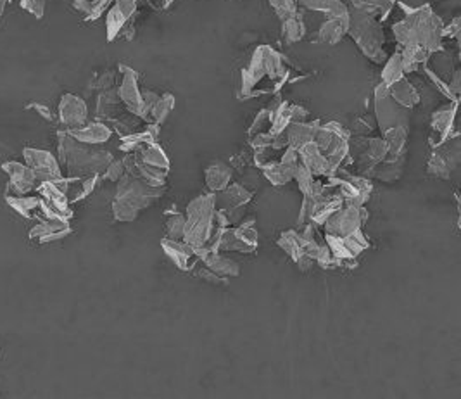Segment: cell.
Returning a JSON list of instances; mask_svg holds the SVG:
<instances>
[{"instance_id": "1", "label": "cell", "mask_w": 461, "mask_h": 399, "mask_svg": "<svg viewBox=\"0 0 461 399\" xmlns=\"http://www.w3.org/2000/svg\"><path fill=\"white\" fill-rule=\"evenodd\" d=\"M401 7L404 9L406 18L392 26L394 37L401 47L418 45L428 54L439 52L443 49V19L433 13L431 6L413 9L401 4Z\"/></svg>"}, {"instance_id": "2", "label": "cell", "mask_w": 461, "mask_h": 399, "mask_svg": "<svg viewBox=\"0 0 461 399\" xmlns=\"http://www.w3.org/2000/svg\"><path fill=\"white\" fill-rule=\"evenodd\" d=\"M163 192L164 187L156 189L134 175L124 173L118 180L116 197L112 201V214L118 221H134L140 214V211L146 209L151 202L161 197Z\"/></svg>"}, {"instance_id": "3", "label": "cell", "mask_w": 461, "mask_h": 399, "mask_svg": "<svg viewBox=\"0 0 461 399\" xmlns=\"http://www.w3.org/2000/svg\"><path fill=\"white\" fill-rule=\"evenodd\" d=\"M288 71L285 68L282 56L276 50L268 45H259L256 52L252 54V59L249 62V68L242 71V87L240 97L251 99L254 88L261 83V80L268 78L273 83H279V87L287 81Z\"/></svg>"}, {"instance_id": "4", "label": "cell", "mask_w": 461, "mask_h": 399, "mask_svg": "<svg viewBox=\"0 0 461 399\" xmlns=\"http://www.w3.org/2000/svg\"><path fill=\"white\" fill-rule=\"evenodd\" d=\"M347 33L351 35L363 56L370 61L382 64L387 61V52L384 50L385 35L382 30L380 21L372 14L359 9H349V28Z\"/></svg>"}, {"instance_id": "5", "label": "cell", "mask_w": 461, "mask_h": 399, "mask_svg": "<svg viewBox=\"0 0 461 399\" xmlns=\"http://www.w3.org/2000/svg\"><path fill=\"white\" fill-rule=\"evenodd\" d=\"M59 156L61 161L68 166L69 173L73 175H103L109 163L112 161L111 152L107 151H93L88 144H81L78 140L66 135H61L59 142Z\"/></svg>"}, {"instance_id": "6", "label": "cell", "mask_w": 461, "mask_h": 399, "mask_svg": "<svg viewBox=\"0 0 461 399\" xmlns=\"http://www.w3.org/2000/svg\"><path fill=\"white\" fill-rule=\"evenodd\" d=\"M185 218V232L182 241L192 248H202L218 229L214 192L199 195L190 201Z\"/></svg>"}, {"instance_id": "7", "label": "cell", "mask_w": 461, "mask_h": 399, "mask_svg": "<svg viewBox=\"0 0 461 399\" xmlns=\"http://www.w3.org/2000/svg\"><path fill=\"white\" fill-rule=\"evenodd\" d=\"M375 104V118L380 132L384 133L389 128H408L409 125V109L402 108L390 97L389 85L382 81L373 93Z\"/></svg>"}, {"instance_id": "8", "label": "cell", "mask_w": 461, "mask_h": 399, "mask_svg": "<svg viewBox=\"0 0 461 399\" xmlns=\"http://www.w3.org/2000/svg\"><path fill=\"white\" fill-rule=\"evenodd\" d=\"M325 244L328 245V249H330L335 263H344V265L356 261L359 254L370 248L368 238L365 237V233L361 232V229L344 237L327 233Z\"/></svg>"}, {"instance_id": "9", "label": "cell", "mask_w": 461, "mask_h": 399, "mask_svg": "<svg viewBox=\"0 0 461 399\" xmlns=\"http://www.w3.org/2000/svg\"><path fill=\"white\" fill-rule=\"evenodd\" d=\"M251 199H252V194L249 192L245 187H242L240 183H230V185L225 187L223 190L214 194L216 209H220L221 213H225V216L228 218L230 225L240 220L242 214H244L245 206L251 202Z\"/></svg>"}, {"instance_id": "10", "label": "cell", "mask_w": 461, "mask_h": 399, "mask_svg": "<svg viewBox=\"0 0 461 399\" xmlns=\"http://www.w3.org/2000/svg\"><path fill=\"white\" fill-rule=\"evenodd\" d=\"M439 151H433L427 163V173L433 178L449 180L453 171L460 166V140L458 137L451 139V142H444Z\"/></svg>"}, {"instance_id": "11", "label": "cell", "mask_w": 461, "mask_h": 399, "mask_svg": "<svg viewBox=\"0 0 461 399\" xmlns=\"http://www.w3.org/2000/svg\"><path fill=\"white\" fill-rule=\"evenodd\" d=\"M257 248V232L254 226L238 225L235 229H223L220 241H218V251H235V253H254Z\"/></svg>"}, {"instance_id": "12", "label": "cell", "mask_w": 461, "mask_h": 399, "mask_svg": "<svg viewBox=\"0 0 461 399\" xmlns=\"http://www.w3.org/2000/svg\"><path fill=\"white\" fill-rule=\"evenodd\" d=\"M299 166V154L296 149L285 147V152L280 158V161H268L263 166H259L263 170V175L272 185H285V183L294 180L296 170Z\"/></svg>"}, {"instance_id": "13", "label": "cell", "mask_w": 461, "mask_h": 399, "mask_svg": "<svg viewBox=\"0 0 461 399\" xmlns=\"http://www.w3.org/2000/svg\"><path fill=\"white\" fill-rule=\"evenodd\" d=\"M349 132H347L341 123H337V121L320 125V127L316 128L315 137H313V142L316 144V147L325 156L349 146Z\"/></svg>"}, {"instance_id": "14", "label": "cell", "mask_w": 461, "mask_h": 399, "mask_svg": "<svg viewBox=\"0 0 461 399\" xmlns=\"http://www.w3.org/2000/svg\"><path fill=\"white\" fill-rule=\"evenodd\" d=\"M25 159L26 164L35 171L38 183L40 182H56L62 178L59 161L50 154L49 151H38V149H25Z\"/></svg>"}, {"instance_id": "15", "label": "cell", "mask_w": 461, "mask_h": 399, "mask_svg": "<svg viewBox=\"0 0 461 399\" xmlns=\"http://www.w3.org/2000/svg\"><path fill=\"white\" fill-rule=\"evenodd\" d=\"M361 207L344 204L325 221V232L332 236H349L361 229Z\"/></svg>"}, {"instance_id": "16", "label": "cell", "mask_w": 461, "mask_h": 399, "mask_svg": "<svg viewBox=\"0 0 461 399\" xmlns=\"http://www.w3.org/2000/svg\"><path fill=\"white\" fill-rule=\"evenodd\" d=\"M4 171L11 177L7 195H25L38 183L37 175L30 166L19 163H6Z\"/></svg>"}, {"instance_id": "17", "label": "cell", "mask_w": 461, "mask_h": 399, "mask_svg": "<svg viewBox=\"0 0 461 399\" xmlns=\"http://www.w3.org/2000/svg\"><path fill=\"white\" fill-rule=\"evenodd\" d=\"M87 116L88 109L83 99H80L78 96H73V93L62 96L59 104V120L68 130L83 127L85 121H87Z\"/></svg>"}, {"instance_id": "18", "label": "cell", "mask_w": 461, "mask_h": 399, "mask_svg": "<svg viewBox=\"0 0 461 399\" xmlns=\"http://www.w3.org/2000/svg\"><path fill=\"white\" fill-rule=\"evenodd\" d=\"M123 71H124L123 81H121V87L118 88V96L121 103L127 105V109L132 112V115L142 118L144 100H142V92L139 90V78H136V73L134 69L124 68Z\"/></svg>"}, {"instance_id": "19", "label": "cell", "mask_w": 461, "mask_h": 399, "mask_svg": "<svg viewBox=\"0 0 461 399\" xmlns=\"http://www.w3.org/2000/svg\"><path fill=\"white\" fill-rule=\"evenodd\" d=\"M163 251L183 272H190L197 266L199 258L195 254L192 245H189L183 241H173V238H163L161 241Z\"/></svg>"}, {"instance_id": "20", "label": "cell", "mask_w": 461, "mask_h": 399, "mask_svg": "<svg viewBox=\"0 0 461 399\" xmlns=\"http://www.w3.org/2000/svg\"><path fill=\"white\" fill-rule=\"evenodd\" d=\"M458 111V100H451L449 104H444L443 108L437 109L432 115L431 127L433 132L439 133V146L455 139V116ZM437 146V147H439Z\"/></svg>"}, {"instance_id": "21", "label": "cell", "mask_w": 461, "mask_h": 399, "mask_svg": "<svg viewBox=\"0 0 461 399\" xmlns=\"http://www.w3.org/2000/svg\"><path fill=\"white\" fill-rule=\"evenodd\" d=\"M136 2L135 0H116L115 6L107 13V40L112 42L119 35V31L124 28L128 19L135 13Z\"/></svg>"}, {"instance_id": "22", "label": "cell", "mask_w": 461, "mask_h": 399, "mask_svg": "<svg viewBox=\"0 0 461 399\" xmlns=\"http://www.w3.org/2000/svg\"><path fill=\"white\" fill-rule=\"evenodd\" d=\"M71 233V226H69V221H61V220H50V218H42L38 225H35L31 229L30 237L37 238L38 242L45 244V242L57 241V238H62Z\"/></svg>"}, {"instance_id": "23", "label": "cell", "mask_w": 461, "mask_h": 399, "mask_svg": "<svg viewBox=\"0 0 461 399\" xmlns=\"http://www.w3.org/2000/svg\"><path fill=\"white\" fill-rule=\"evenodd\" d=\"M299 163L306 166L315 177H328V161L327 156L316 147L315 142L306 144L298 151Z\"/></svg>"}, {"instance_id": "24", "label": "cell", "mask_w": 461, "mask_h": 399, "mask_svg": "<svg viewBox=\"0 0 461 399\" xmlns=\"http://www.w3.org/2000/svg\"><path fill=\"white\" fill-rule=\"evenodd\" d=\"M199 263H202L206 268H209L211 272L223 277V279H232V277L240 275V266H238L237 261H233L228 256H223L220 251L208 253L204 258L199 260Z\"/></svg>"}, {"instance_id": "25", "label": "cell", "mask_w": 461, "mask_h": 399, "mask_svg": "<svg viewBox=\"0 0 461 399\" xmlns=\"http://www.w3.org/2000/svg\"><path fill=\"white\" fill-rule=\"evenodd\" d=\"M318 127V121H292L287 127V130H285L288 147L299 151L303 146L313 142V137H315V132Z\"/></svg>"}, {"instance_id": "26", "label": "cell", "mask_w": 461, "mask_h": 399, "mask_svg": "<svg viewBox=\"0 0 461 399\" xmlns=\"http://www.w3.org/2000/svg\"><path fill=\"white\" fill-rule=\"evenodd\" d=\"M68 135L81 144L95 146V144H104L111 139V128L103 123H90L80 128H71V130H68Z\"/></svg>"}, {"instance_id": "27", "label": "cell", "mask_w": 461, "mask_h": 399, "mask_svg": "<svg viewBox=\"0 0 461 399\" xmlns=\"http://www.w3.org/2000/svg\"><path fill=\"white\" fill-rule=\"evenodd\" d=\"M389 93L397 104L402 105V108L409 109V111L420 103V93H418V90L413 87V83L406 76H402L401 80L390 83Z\"/></svg>"}, {"instance_id": "28", "label": "cell", "mask_w": 461, "mask_h": 399, "mask_svg": "<svg viewBox=\"0 0 461 399\" xmlns=\"http://www.w3.org/2000/svg\"><path fill=\"white\" fill-rule=\"evenodd\" d=\"M206 185L211 192H220L232 183L233 170L225 163H213L206 168Z\"/></svg>"}, {"instance_id": "29", "label": "cell", "mask_w": 461, "mask_h": 399, "mask_svg": "<svg viewBox=\"0 0 461 399\" xmlns=\"http://www.w3.org/2000/svg\"><path fill=\"white\" fill-rule=\"evenodd\" d=\"M303 7L316 13H323L330 18L349 19V7L342 0H299Z\"/></svg>"}, {"instance_id": "30", "label": "cell", "mask_w": 461, "mask_h": 399, "mask_svg": "<svg viewBox=\"0 0 461 399\" xmlns=\"http://www.w3.org/2000/svg\"><path fill=\"white\" fill-rule=\"evenodd\" d=\"M349 28V19L342 18H330L328 21L323 23L318 30L320 42L327 45H337L342 40L344 35L347 33Z\"/></svg>"}, {"instance_id": "31", "label": "cell", "mask_w": 461, "mask_h": 399, "mask_svg": "<svg viewBox=\"0 0 461 399\" xmlns=\"http://www.w3.org/2000/svg\"><path fill=\"white\" fill-rule=\"evenodd\" d=\"M402 164H404V154L396 159L385 158L380 164H377L372 170L366 171V175L382 180V182H394V180L399 178V175L402 173Z\"/></svg>"}, {"instance_id": "32", "label": "cell", "mask_w": 461, "mask_h": 399, "mask_svg": "<svg viewBox=\"0 0 461 399\" xmlns=\"http://www.w3.org/2000/svg\"><path fill=\"white\" fill-rule=\"evenodd\" d=\"M428 57L431 54L425 49L418 45H408L402 47L401 50V62H402V71L406 73H415L425 62H428Z\"/></svg>"}, {"instance_id": "33", "label": "cell", "mask_w": 461, "mask_h": 399, "mask_svg": "<svg viewBox=\"0 0 461 399\" xmlns=\"http://www.w3.org/2000/svg\"><path fill=\"white\" fill-rule=\"evenodd\" d=\"M387 144V159H396L399 156L404 154L406 140H408V128H389L384 132V137Z\"/></svg>"}, {"instance_id": "34", "label": "cell", "mask_w": 461, "mask_h": 399, "mask_svg": "<svg viewBox=\"0 0 461 399\" xmlns=\"http://www.w3.org/2000/svg\"><path fill=\"white\" fill-rule=\"evenodd\" d=\"M354 9L365 11V13L375 16L378 21H384L392 11V0H349Z\"/></svg>"}, {"instance_id": "35", "label": "cell", "mask_w": 461, "mask_h": 399, "mask_svg": "<svg viewBox=\"0 0 461 399\" xmlns=\"http://www.w3.org/2000/svg\"><path fill=\"white\" fill-rule=\"evenodd\" d=\"M276 244H279V248L284 249V253L294 261L304 254L303 237H300V232H296V230H287V232H284L282 236L279 237V241H276Z\"/></svg>"}, {"instance_id": "36", "label": "cell", "mask_w": 461, "mask_h": 399, "mask_svg": "<svg viewBox=\"0 0 461 399\" xmlns=\"http://www.w3.org/2000/svg\"><path fill=\"white\" fill-rule=\"evenodd\" d=\"M7 202L13 206L25 218H37V211H40V197H26V195H7Z\"/></svg>"}, {"instance_id": "37", "label": "cell", "mask_w": 461, "mask_h": 399, "mask_svg": "<svg viewBox=\"0 0 461 399\" xmlns=\"http://www.w3.org/2000/svg\"><path fill=\"white\" fill-rule=\"evenodd\" d=\"M140 151L142 152H140L139 158L142 159L146 164H151V166H156V168H161V170H168V168H170V159H168L166 152H164L156 142L147 144V146H144Z\"/></svg>"}, {"instance_id": "38", "label": "cell", "mask_w": 461, "mask_h": 399, "mask_svg": "<svg viewBox=\"0 0 461 399\" xmlns=\"http://www.w3.org/2000/svg\"><path fill=\"white\" fill-rule=\"evenodd\" d=\"M304 35H306V25H304L300 13L294 14L292 18L285 19L284 21L285 42H288V44H296V42H299Z\"/></svg>"}, {"instance_id": "39", "label": "cell", "mask_w": 461, "mask_h": 399, "mask_svg": "<svg viewBox=\"0 0 461 399\" xmlns=\"http://www.w3.org/2000/svg\"><path fill=\"white\" fill-rule=\"evenodd\" d=\"M175 108V97L171 96V93H164V96H159L158 103L154 104V108L151 109V115H149V121L152 123H158L161 125L164 120L170 116L171 109Z\"/></svg>"}, {"instance_id": "40", "label": "cell", "mask_w": 461, "mask_h": 399, "mask_svg": "<svg viewBox=\"0 0 461 399\" xmlns=\"http://www.w3.org/2000/svg\"><path fill=\"white\" fill-rule=\"evenodd\" d=\"M185 214L182 213H170L166 216V238H173V241H182L183 232H185Z\"/></svg>"}, {"instance_id": "41", "label": "cell", "mask_w": 461, "mask_h": 399, "mask_svg": "<svg viewBox=\"0 0 461 399\" xmlns=\"http://www.w3.org/2000/svg\"><path fill=\"white\" fill-rule=\"evenodd\" d=\"M404 76L402 71V62H401V52H396L394 56H390V59L387 61L385 68L382 69V81L387 85L394 83V81L401 80Z\"/></svg>"}, {"instance_id": "42", "label": "cell", "mask_w": 461, "mask_h": 399, "mask_svg": "<svg viewBox=\"0 0 461 399\" xmlns=\"http://www.w3.org/2000/svg\"><path fill=\"white\" fill-rule=\"evenodd\" d=\"M269 6L275 9L276 18L280 21H285V19L292 18L294 14H298V0H268Z\"/></svg>"}, {"instance_id": "43", "label": "cell", "mask_w": 461, "mask_h": 399, "mask_svg": "<svg viewBox=\"0 0 461 399\" xmlns=\"http://www.w3.org/2000/svg\"><path fill=\"white\" fill-rule=\"evenodd\" d=\"M269 127H272V111H269L268 108H264L256 115L252 125L249 127L247 135L254 137V135H257V133H264L269 130Z\"/></svg>"}, {"instance_id": "44", "label": "cell", "mask_w": 461, "mask_h": 399, "mask_svg": "<svg viewBox=\"0 0 461 399\" xmlns=\"http://www.w3.org/2000/svg\"><path fill=\"white\" fill-rule=\"evenodd\" d=\"M294 180H296V182H298L299 190L304 195V194H310V190H311V187H313V182H315V175H313L306 166H303V164L299 163L298 170H296Z\"/></svg>"}, {"instance_id": "45", "label": "cell", "mask_w": 461, "mask_h": 399, "mask_svg": "<svg viewBox=\"0 0 461 399\" xmlns=\"http://www.w3.org/2000/svg\"><path fill=\"white\" fill-rule=\"evenodd\" d=\"M123 175H124L123 161H111L104 171V177L107 180H112V182H118Z\"/></svg>"}, {"instance_id": "46", "label": "cell", "mask_w": 461, "mask_h": 399, "mask_svg": "<svg viewBox=\"0 0 461 399\" xmlns=\"http://www.w3.org/2000/svg\"><path fill=\"white\" fill-rule=\"evenodd\" d=\"M272 142H273V135L269 132L257 133V135L251 137V147L254 149V151H259V149L272 147Z\"/></svg>"}, {"instance_id": "47", "label": "cell", "mask_w": 461, "mask_h": 399, "mask_svg": "<svg viewBox=\"0 0 461 399\" xmlns=\"http://www.w3.org/2000/svg\"><path fill=\"white\" fill-rule=\"evenodd\" d=\"M194 270H195V273L201 277V279L208 280V282H211V284H218V285L226 284V279H223V277H220V275H216L214 272H211V270L206 268L204 265H202L201 268H194Z\"/></svg>"}, {"instance_id": "48", "label": "cell", "mask_w": 461, "mask_h": 399, "mask_svg": "<svg viewBox=\"0 0 461 399\" xmlns=\"http://www.w3.org/2000/svg\"><path fill=\"white\" fill-rule=\"evenodd\" d=\"M21 6L25 9H28L30 13H33L37 18H42L44 16V0H19Z\"/></svg>"}, {"instance_id": "49", "label": "cell", "mask_w": 461, "mask_h": 399, "mask_svg": "<svg viewBox=\"0 0 461 399\" xmlns=\"http://www.w3.org/2000/svg\"><path fill=\"white\" fill-rule=\"evenodd\" d=\"M112 0H95V2H92V11H90V16H88V21H93V19L99 18L100 14L104 13V11H107V7L111 6Z\"/></svg>"}, {"instance_id": "50", "label": "cell", "mask_w": 461, "mask_h": 399, "mask_svg": "<svg viewBox=\"0 0 461 399\" xmlns=\"http://www.w3.org/2000/svg\"><path fill=\"white\" fill-rule=\"evenodd\" d=\"M95 183H97V177H92V178L83 180V185H81V189L78 190V194L75 195V197H73V202L81 201V199H83V197H87V195L93 190V187H95Z\"/></svg>"}, {"instance_id": "51", "label": "cell", "mask_w": 461, "mask_h": 399, "mask_svg": "<svg viewBox=\"0 0 461 399\" xmlns=\"http://www.w3.org/2000/svg\"><path fill=\"white\" fill-rule=\"evenodd\" d=\"M460 80H461V73H460V69H456V71L453 73L451 81L448 83L449 92H451V96L455 97V99H458V96H460Z\"/></svg>"}, {"instance_id": "52", "label": "cell", "mask_w": 461, "mask_h": 399, "mask_svg": "<svg viewBox=\"0 0 461 399\" xmlns=\"http://www.w3.org/2000/svg\"><path fill=\"white\" fill-rule=\"evenodd\" d=\"M294 263H298L300 272H308V270L313 268V265H315V261H313L310 256H306V254H303V256H299L298 260L294 261Z\"/></svg>"}, {"instance_id": "53", "label": "cell", "mask_w": 461, "mask_h": 399, "mask_svg": "<svg viewBox=\"0 0 461 399\" xmlns=\"http://www.w3.org/2000/svg\"><path fill=\"white\" fill-rule=\"evenodd\" d=\"M73 7L88 18L90 11H92V2H88V0H75V2H73Z\"/></svg>"}, {"instance_id": "54", "label": "cell", "mask_w": 461, "mask_h": 399, "mask_svg": "<svg viewBox=\"0 0 461 399\" xmlns=\"http://www.w3.org/2000/svg\"><path fill=\"white\" fill-rule=\"evenodd\" d=\"M112 81H115V74L107 71V73H104L103 76L99 78V81H97V87L107 90V88H111V87H112Z\"/></svg>"}, {"instance_id": "55", "label": "cell", "mask_w": 461, "mask_h": 399, "mask_svg": "<svg viewBox=\"0 0 461 399\" xmlns=\"http://www.w3.org/2000/svg\"><path fill=\"white\" fill-rule=\"evenodd\" d=\"M460 33V18H456L448 28H443V38L444 37H455V35Z\"/></svg>"}, {"instance_id": "56", "label": "cell", "mask_w": 461, "mask_h": 399, "mask_svg": "<svg viewBox=\"0 0 461 399\" xmlns=\"http://www.w3.org/2000/svg\"><path fill=\"white\" fill-rule=\"evenodd\" d=\"M30 109H35V111H37L38 115H40V116H44L45 120H49V121H52V120H54V115H52V112H50V109L47 108V105H42V104H31V105H30Z\"/></svg>"}, {"instance_id": "57", "label": "cell", "mask_w": 461, "mask_h": 399, "mask_svg": "<svg viewBox=\"0 0 461 399\" xmlns=\"http://www.w3.org/2000/svg\"><path fill=\"white\" fill-rule=\"evenodd\" d=\"M6 2L7 0H0V16H2V13H4V6H6Z\"/></svg>"}]
</instances>
